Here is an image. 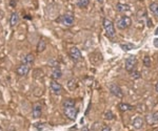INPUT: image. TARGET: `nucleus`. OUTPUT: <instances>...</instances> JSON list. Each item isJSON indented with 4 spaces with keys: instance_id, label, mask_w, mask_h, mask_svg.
Instances as JSON below:
<instances>
[{
    "instance_id": "obj_1",
    "label": "nucleus",
    "mask_w": 158,
    "mask_h": 131,
    "mask_svg": "<svg viewBox=\"0 0 158 131\" xmlns=\"http://www.w3.org/2000/svg\"><path fill=\"white\" fill-rule=\"evenodd\" d=\"M63 113L64 115L71 121H75L76 117H77L78 110L75 108V102L71 99H68L63 102Z\"/></svg>"
},
{
    "instance_id": "obj_2",
    "label": "nucleus",
    "mask_w": 158,
    "mask_h": 131,
    "mask_svg": "<svg viewBox=\"0 0 158 131\" xmlns=\"http://www.w3.org/2000/svg\"><path fill=\"white\" fill-rule=\"evenodd\" d=\"M103 27L106 31V36L109 39H114L116 33H115V27H114V23L108 18L103 19Z\"/></svg>"
},
{
    "instance_id": "obj_3",
    "label": "nucleus",
    "mask_w": 158,
    "mask_h": 131,
    "mask_svg": "<svg viewBox=\"0 0 158 131\" xmlns=\"http://www.w3.org/2000/svg\"><path fill=\"white\" fill-rule=\"evenodd\" d=\"M132 24V20L128 16H122L120 19L117 21V27L119 29H126Z\"/></svg>"
},
{
    "instance_id": "obj_4",
    "label": "nucleus",
    "mask_w": 158,
    "mask_h": 131,
    "mask_svg": "<svg viewBox=\"0 0 158 131\" xmlns=\"http://www.w3.org/2000/svg\"><path fill=\"white\" fill-rule=\"evenodd\" d=\"M137 64V59L135 56H129L126 59V62H124V67L128 71H133L135 66Z\"/></svg>"
},
{
    "instance_id": "obj_5",
    "label": "nucleus",
    "mask_w": 158,
    "mask_h": 131,
    "mask_svg": "<svg viewBox=\"0 0 158 131\" xmlns=\"http://www.w3.org/2000/svg\"><path fill=\"white\" fill-rule=\"evenodd\" d=\"M69 54H70V57L72 58V60H73L74 62H79L81 59H82L80 49H79L78 47H76V46L71 47Z\"/></svg>"
},
{
    "instance_id": "obj_6",
    "label": "nucleus",
    "mask_w": 158,
    "mask_h": 131,
    "mask_svg": "<svg viewBox=\"0 0 158 131\" xmlns=\"http://www.w3.org/2000/svg\"><path fill=\"white\" fill-rule=\"evenodd\" d=\"M30 69H31V65L25 64V63H21L16 68V74L20 75V77H24V75H27L30 72Z\"/></svg>"
},
{
    "instance_id": "obj_7",
    "label": "nucleus",
    "mask_w": 158,
    "mask_h": 131,
    "mask_svg": "<svg viewBox=\"0 0 158 131\" xmlns=\"http://www.w3.org/2000/svg\"><path fill=\"white\" fill-rule=\"evenodd\" d=\"M58 21L61 22L65 26H72L74 23V16L72 14H65L63 16H61Z\"/></svg>"
},
{
    "instance_id": "obj_8",
    "label": "nucleus",
    "mask_w": 158,
    "mask_h": 131,
    "mask_svg": "<svg viewBox=\"0 0 158 131\" xmlns=\"http://www.w3.org/2000/svg\"><path fill=\"white\" fill-rule=\"evenodd\" d=\"M50 88H51V91H52L54 94L59 95L61 92H62V86H61V85L57 81H56V80H53V81H51Z\"/></svg>"
},
{
    "instance_id": "obj_9",
    "label": "nucleus",
    "mask_w": 158,
    "mask_h": 131,
    "mask_svg": "<svg viewBox=\"0 0 158 131\" xmlns=\"http://www.w3.org/2000/svg\"><path fill=\"white\" fill-rule=\"evenodd\" d=\"M110 91L112 94H114L116 98H122L123 97V92H122L121 88L117 84H112L110 85Z\"/></svg>"
},
{
    "instance_id": "obj_10",
    "label": "nucleus",
    "mask_w": 158,
    "mask_h": 131,
    "mask_svg": "<svg viewBox=\"0 0 158 131\" xmlns=\"http://www.w3.org/2000/svg\"><path fill=\"white\" fill-rule=\"evenodd\" d=\"M42 113V106L39 104V103H35L34 106H33V109H32V115L34 119H38L40 118Z\"/></svg>"
},
{
    "instance_id": "obj_11",
    "label": "nucleus",
    "mask_w": 158,
    "mask_h": 131,
    "mask_svg": "<svg viewBox=\"0 0 158 131\" xmlns=\"http://www.w3.org/2000/svg\"><path fill=\"white\" fill-rule=\"evenodd\" d=\"M143 125H144V121H143L142 118L136 117L134 119V121H133V127L135 128V129H137V130L141 129V128L143 127Z\"/></svg>"
},
{
    "instance_id": "obj_12",
    "label": "nucleus",
    "mask_w": 158,
    "mask_h": 131,
    "mask_svg": "<svg viewBox=\"0 0 158 131\" xmlns=\"http://www.w3.org/2000/svg\"><path fill=\"white\" fill-rule=\"evenodd\" d=\"M148 123L150 125H155V124H158V112H155L153 114L149 115L148 117Z\"/></svg>"
},
{
    "instance_id": "obj_13",
    "label": "nucleus",
    "mask_w": 158,
    "mask_h": 131,
    "mask_svg": "<svg viewBox=\"0 0 158 131\" xmlns=\"http://www.w3.org/2000/svg\"><path fill=\"white\" fill-rule=\"evenodd\" d=\"M19 22V16L17 13H13L11 15V18H10V23H11V26H16Z\"/></svg>"
},
{
    "instance_id": "obj_14",
    "label": "nucleus",
    "mask_w": 158,
    "mask_h": 131,
    "mask_svg": "<svg viewBox=\"0 0 158 131\" xmlns=\"http://www.w3.org/2000/svg\"><path fill=\"white\" fill-rule=\"evenodd\" d=\"M120 48L123 50V52H129V50H131L133 48H136V45H134L132 43H121Z\"/></svg>"
},
{
    "instance_id": "obj_15",
    "label": "nucleus",
    "mask_w": 158,
    "mask_h": 131,
    "mask_svg": "<svg viewBox=\"0 0 158 131\" xmlns=\"http://www.w3.org/2000/svg\"><path fill=\"white\" fill-rule=\"evenodd\" d=\"M34 55L33 54H27V56L24 57L23 61H22V63H25V64H29V65H32L33 63H34Z\"/></svg>"
},
{
    "instance_id": "obj_16",
    "label": "nucleus",
    "mask_w": 158,
    "mask_h": 131,
    "mask_svg": "<svg viewBox=\"0 0 158 131\" xmlns=\"http://www.w3.org/2000/svg\"><path fill=\"white\" fill-rule=\"evenodd\" d=\"M116 10L118 12H128L130 11V6H128V4H123V3H117L116 4Z\"/></svg>"
},
{
    "instance_id": "obj_17",
    "label": "nucleus",
    "mask_w": 158,
    "mask_h": 131,
    "mask_svg": "<svg viewBox=\"0 0 158 131\" xmlns=\"http://www.w3.org/2000/svg\"><path fill=\"white\" fill-rule=\"evenodd\" d=\"M45 48H47V42H45L43 39H41L37 44V52H42Z\"/></svg>"
},
{
    "instance_id": "obj_18",
    "label": "nucleus",
    "mask_w": 158,
    "mask_h": 131,
    "mask_svg": "<svg viewBox=\"0 0 158 131\" xmlns=\"http://www.w3.org/2000/svg\"><path fill=\"white\" fill-rule=\"evenodd\" d=\"M62 77V72H61V70L59 68H54L52 71V78L54 80H58L60 79V78Z\"/></svg>"
},
{
    "instance_id": "obj_19",
    "label": "nucleus",
    "mask_w": 158,
    "mask_h": 131,
    "mask_svg": "<svg viewBox=\"0 0 158 131\" xmlns=\"http://www.w3.org/2000/svg\"><path fill=\"white\" fill-rule=\"evenodd\" d=\"M119 108H120L121 111H129V110H132L133 109V106H131V105L129 104H124V103H120L119 104Z\"/></svg>"
},
{
    "instance_id": "obj_20",
    "label": "nucleus",
    "mask_w": 158,
    "mask_h": 131,
    "mask_svg": "<svg viewBox=\"0 0 158 131\" xmlns=\"http://www.w3.org/2000/svg\"><path fill=\"white\" fill-rule=\"evenodd\" d=\"M150 10H151L156 16H158V3L157 2H153V3L150 4Z\"/></svg>"
},
{
    "instance_id": "obj_21",
    "label": "nucleus",
    "mask_w": 158,
    "mask_h": 131,
    "mask_svg": "<svg viewBox=\"0 0 158 131\" xmlns=\"http://www.w3.org/2000/svg\"><path fill=\"white\" fill-rule=\"evenodd\" d=\"M90 3V0H77V6L79 7H86Z\"/></svg>"
},
{
    "instance_id": "obj_22",
    "label": "nucleus",
    "mask_w": 158,
    "mask_h": 131,
    "mask_svg": "<svg viewBox=\"0 0 158 131\" xmlns=\"http://www.w3.org/2000/svg\"><path fill=\"white\" fill-rule=\"evenodd\" d=\"M104 119L108 120V121H111V120H114V114L112 113V111H109L106 112V114H104Z\"/></svg>"
},
{
    "instance_id": "obj_23",
    "label": "nucleus",
    "mask_w": 158,
    "mask_h": 131,
    "mask_svg": "<svg viewBox=\"0 0 158 131\" xmlns=\"http://www.w3.org/2000/svg\"><path fill=\"white\" fill-rule=\"evenodd\" d=\"M143 64L146 67H150L151 66V60H150V57L146 56L143 58Z\"/></svg>"
},
{
    "instance_id": "obj_24",
    "label": "nucleus",
    "mask_w": 158,
    "mask_h": 131,
    "mask_svg": "<svg viewBox=\"0 0 158 131\" xmlns=\"http://www.w3.org/2000/svg\"><path fill=\"white\" fill-rule=\"evenodd\" d=\"M132 78H133V79H139L140 78V74L138 71H132Z\"/></svg>"
},
{
    "instance_id": "obj_25",
    "label": "nucleus",
    "mask_w": 158,
    "mask_h": 131,
    "mask_svg": "<svg viewBox=\"0 0 158 131\" xmlns=\"http://www.w3.org/2000/svg\"><path fill=\"white\" fill-rule=\"evenodd\" d=\"M102 131H111V128H110V126H103Z\"/></svg>"
},
{
    "instance_id": "obj_26",
    "label": "nucleus",
    "mask_w": 158,
    "mask_h": 131,
    "mask_svg": "<svg viewBox=\"0 0 158 131\" xmlns=\"http://www.w3.org/2000/svg\"><path fill=\"white\" fill-rule=\"evenodd\" d=\"M154 46L158 48V38H155L154 39Z\"/></svg>"
},
{
    "instance_id": "obj_27",
    "label": "nucleus",
    "mask_w": 158,
    "mask_h": 131,
    "mask_svg": "<svg viewBox=\"0 0 158 131\" xmlns=\"http://www.w3.org/2000/svg\"><path fill=\"white\" fill-rule=\"evenodd\" d=\"M148 26H149V27L152 26V21H151V20H148Z\"/></svg>"
},
{
    "instance_id": "obj_28",
    "label": "nucleus",
    "mask_w": 158,
    "mask_h": 131,
    "mask_svg": "<svg viewBox=\"0 0 158 131\" xmlns=\"http://www.w3.org/2000/svg\"><path fill=\"white\" fill-rule=\"evenodd\" d=\"M82 131H90V130H89V128H88V127H83V128H82Z\"/></svg>"
},
{
    "instance_id": "obj_29",
    "label": "nucleus",
    "mask_w": 158,
    "mask_h": 131,
    "mask_svg": "<svg viewBox=\"0 0 158 131\" xmlns=\"http://www.w3.org/2000/svg\"><path fill=\"white\" fill-rule=\"evenodd\" d=\"M14 4H16V1H14V0H12V1H11V6H14Z\"/></svg>"
},
{
    "instance_id": "obj_30",
    "label": "nucleus",
    "mask_w": 158,
    "mask_h": 131,
    "mask_svg": "<svg viewBox=\"0 0 158 131\" xmlns=\"http://www.w3.org/2000/svg\"><path fill=\"white\" fill-rule=\"evenodd\" d=\"M155 89H156V91L158 92V83H157L156 85H155Z\"/></svg>"
},
{
    "instance_id": "obj_31",
    "label": "nucleus",
    "mask_w": 158,
    "mask_h": 131,
    "mask_svg": "<svg viewBox=\"0 0 158 131\" xmlns=\"http://www.w3.org/2000/svg\"><path fill=\"white\" fill-rule=\"evenodd\" d=\"M155 34H156V35H158V29H156V31H155Z\"/></svg>"
},
{
    "instance_id": "obj_32",
    "label": "nucleus",
    "mask_w": 158,
    "mask_h": 131,
    "mask_svg": "<svg viewBox=\"0 0 158 131\" xmlns=\"http://www.w3.org/2000/svg\"><path fill=\"white\" fill-rule=\"evenodd\" d=\"M102 1L103 0H98V2H100V3H102Z\"/></svg>"
},
{
    "instance_id": "obj_33",
    "label": "nucleus",
    "mask_w": 158,
    "mask_h": 131,
    "mask_svg": "<svg viewBox=\"0 0 158 131\" xmlns=\"http://www.w3.org/2000/svg\"><path fill=\"white\" fill-rule=\"evenodd\" d=\"M0 131H2V130H1V128H0Z\"/></svg>"
}]
</instances>
